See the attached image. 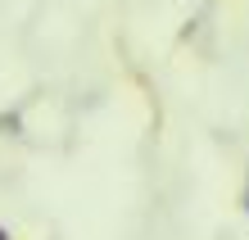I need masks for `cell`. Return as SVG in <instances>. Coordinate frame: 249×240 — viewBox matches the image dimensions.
I'll return each mask as SVG.
<instances>
[{
  "mask_svg": "<svg viewBox=\"0 0 249 240\" xmlns=\"http://www.w3.org/2000/svg\"><path fill=\"white\" fill-rule=\"evenodd\" d=\"M0 240H14V236H9V227H0Z\"/></svg>",
  "mask_w": 249,
  "mask_h": 240,
  "instance_id": "6da1fadb",
  "label": "cell"
}]
</instances>
